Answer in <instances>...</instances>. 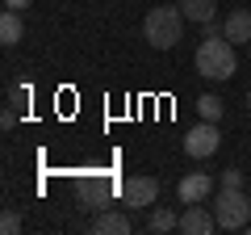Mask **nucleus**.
Segmentation results:
<instances>
[{"label": "nucleus", "mask_w": 251, "mask_h": 235, "mask_svg": "<svg viewBox=\"0 0 251 235\" xmlns=\"http://www.w3.org/2000/svg\"><path fill=\"white\" fill-rule=\"evenodd\" d=\"M197 72L205 76V80H230V76L239 72L234 42H230L226 34H218V38H201V46H197Z\"/></svg>", "instance_id": "1"}, {"label": "nucleus", "mask_w": 251, "mask_h": 235, "mask_svg": "<svg viewBox=\"0 0 251 235\" xmlns=\"http://www.w3.org/2000/svg\"><path fill=\"white\" fill-rule=\"evenodd\" d=\"M143 38L155 46V51H172V46L184 38V13L172 9V4H159L143 17Z\"/></svg>", "instance_id": "2"}, {"label": "nucleus", "mask_w": 251, "mask_h": 235, "mask_svg": "<svg viewBox=\"0 0 251 235\" xmlns=\"http://www.w3.org/2000/svg\"><path fill=\"white\" fill-rule=\"evenodd\" d=\"M214 218L222 231H243L251 223V198L243 189H218L214 198Z\"/></svg>", "instance_id": "3"}, {"label": "nucleus", "mask_w": 251, "mask_h": 235, "mask_svg": "<svg viewBox=\"0 0 251 235\" xmlns=\"http://www.w3.org/2000/svg\"><path fill=\"white\" fill-rule=\"evenodd\" d=\"M218 143H222V135H218V122H205V118H201L197 126L184 135V151L193 155V160H209V155L218 151Z\"/></svg>", "instance_id": "4"}, {"label": "nucleus", "mask_w": 251, "mask_h": 235, "mask_svg": "<svg viewBox=\"0 0 251 235\" xmlns=\"http://www.w3.org/2000/svg\"><path fill=\"white\" fill-rule=\"evenodd\" d=\"M109 193L113 189H109L100 176H80V181H75V206H80L84 214H97V210H105Z\"/></svg>", "instance_id": "5"}, {"label": "nucleus", "mask_w": 251, "mask_h": 235, "mask_svg": "<svg viewBox=\"0 0 251 235\" xmlns=\"http://www.w3.org/2000/svg\"><path fill=\"white\" fill-rule=\"evenodd\" d=\"M122 198H126V210L155 206V202H159V181H155V176H130V181L122 185Z\"/></svg>", "instance_id": "6"}, {"label": "nucleus", "mask_w": 251, "mask_h": 235, "mask_svg": "<svg viewBox=\"0 0 251 235\" xmlns=\"http://www.w3.org/2000/svg\"><path fill=\"white\" fill-rule=\"evenodd\" d=\"M180 231L184 235H209V231H218V218L209 214L201 202H188L184 214H180Z\"/></svg>", "instance_id": "7"}, {"label": "nucleus", "mask_w": 251, "mask_h": 235, "mask_svg": "<svg viewBox=\"0 0 251 235\" xmlns=\"http://www.w3.org/2000/svg\"><path fill=\"white\" fill-rule=\"evenodd\" d=\"M176 193H180V202H205L209 193H214V181H209L205 172H188V176H180V185H176Z\"/></svg>", "instance_id": "8"}, {"label": "nucleus", "mask_w": 251, "mask_h": 235, "mask_svg": "<svg viewBox=\"0 0 251 235\" xmlns=\"http://www.w3.org/2000/svg\"><path fill=\"white\" fill-rule=\"evenodd\" d=\"M222 34L230 38L234 46L251 42V9H234V13H226V21H222Z\"/></svg>", "instance_id": "9"}, {"label": "nucleus", "mask_w": 251, "mask_h": 235, "mask_svg": "<svg viewBox=\"0 0 251 235\" xmlns=\"http://www.w3.org/2000/svg\"><path fill=\"white\" fill-rule=\"evenodd\" d=\"M92 231L97 235H130V214H117V210H100L92 218Z\"/></svg>", "instance_id": "10"}, {"label": "nucleus", "mask_w": 251, "mask_h": 235, "mask_svg": "<svg viewBox=\"0 0 251 235\" xmlns=\"http://www.w3.org/2000/svg\"><path fill=\"white\" fill-rule=\"evenodd\" d=\"M180 13H184V21H193V26H205V21H214V0H180Z\"/></svg>", "instance_id": "11"}, {"label": "nucleus", "mask_w": 251, "mask_h": 235, "mask_svg": "<svg viewBox=\"0 0 251 235\" xmlns=\"http://www.w3.org/2000/svg\"><path fill=\"white\" fill-rule=\"evenodd\" d=\"M0 42H4V46H17L21 42V13L17 9H4V17H0Z\"/></svg>", "instance_id": "12"}, {"label": "nucleus", "mask_w": 251, "mask_h": 235, "mask_svg": "<svg viewBox=\"0 0 251 235\" xmlns=\"http://www.w3.org/2000/svg\"><path fill=\"white\" fill-rule=\"evenodd\" d=\"M197 114L205 118V122H218V118L226 114V101L218 97V92H205V97H197Z\"/></svg>", "instance_id": "13"}, {"label": "nucleus", "mask_w": 251, "mask_h": 235, "mask_svg": "<svg viewBox=\"0 0 251 235\" xmlns=\"http://www.w3.org/2000/svg\"><path fill=\"white\" fill-rule=\"evenodd\" d=\"M147 227H151L155 235H163V231H172V227H180V218L172 214L168 206H155V210H151V223H147Z\"/></svg>", "instance_id": "14"}, {"label": "nucleus", "mask_w": 251, "mask_h": 235, "mask_svg": "<svg viewBox=\"0 0 251 235\" xmlns=\"http://www.w3.org/2000/svg\"><path fill=\"white\" fill-rule=\"evenodd\" d=\"M0 231H4V235H17V231H21V214H17V210H4V218H0Z\"/></svg>", "instance_id": "15"}, {"label": "nucleus", "mask_w": 251, "mask_h": 235, "mask_svg": "<svg viewBox=\"0 0 251 235\" xmlns=\"http://www.w3.org/2000/svg\"><path fill=\"white\" fill-rule=\"evenodd\" d=\"M222 189H243V172L239 168H226L222 172Z\"/></svg>", "instance_id": "16"}, {"label": "nucleus", "mask_w": 251, "mask_h": 235, "mask_svg": "<svg viewBox=\"0 0 251 235\" xmlns=\"http://www.w3.org/2000/svg\"><path fill=\"white\" fill-rule=\"evenodd\" d=\"M13 122H17V109H13V105H9V109H4V114H0V126L9 130V126H13Z\"/></svg>", "instance_id": "17"}, {"label": "nucleus", "mask_w": 251, "mask_h": 235, "mask_svg": "<svg viewBox=\"0 0 251 235\" xmlns=\"http://www.w3.org/2000/svg\"><path fill=\"white\" fill-rule=\"evenodd\" d=\"M29 4H34V0H4V9H17V13L29 9Z\"/></svg>", "instance_id": "18"}, {"label": "nucleus", "mask_w": 251, "mask_h": 235, "mask_svg": "<svg viewBox=\"0 0 251 235\" xmlns=\"http://www.w3.org/2000/svg\"><path fill=\"white\" fill-rule=\"evenodd\" d=\"M247 105H251V88H247Z\"/></svg>", "instance_id": "19"}]
</instances>
